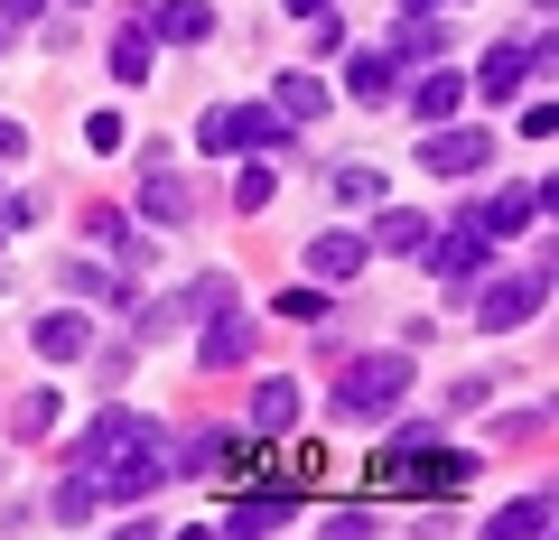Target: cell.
I'll return each instance as SVG.
<instances>
[{"mask_svg": "<svg viewBox=\"0 0 559 540\" xmlns=\"http://www.w3.org/2000/svg\"><path fill=\"white\" fill-rule=\"evenodd\" d=\"M401 400H411V355H336V420H355V429H373V420H392Z\"/></svg>", "mask_w": 559, "mask_h": 540, "instance_id": "cell-1", "label": "cell"}, {"mask_svg": "<svg viewBox=\"0 0 559 540\" xmlns=\"http://www.w3.org/2000/svg\"><path fill=\"white\" fill-rule=\"evenodd\" d=\"M168 476H178V439H168V429H140V439L94 476V494H103V503H150Z\"/></svg>", "mask_w": 559, "mask_h": 540, "instance_id": "cell-2", "label": "cell"}, {"mask_svg": "<svg viewBox=\"0 0 559 540\" xmlns=\"http://www.w3.org/2000/svg\"><path fill=\"white\" fill-rule=\"evenodd\" d=\"M280 141H289V121H280L271 103H215V112L197 121V149H205V159H234V149H252V159H271Z\"/></svg>", "mask_w": 559, "mask_h": 540, "instance_id": "cell-3", "label": "cell"}, {"mask_svg": "<svg viewBox=\"0 0 559 540\" xmlns=\"http://www.w3.org/2000/svg\"><path fill=\"white\" fill-rule=\"evenodd\" d=\"M419 261H429V271H439L448 289H466V280L485 271V261H495V233H485V215H476V205H457L448 224H429V242H419Z\"/></svg>", "mask_w": 559, "mask_h": 540, "instance_id": "cell-4", "label": "cell"}, {"mask_svg": "<svg viewBox=\"0 0 559 540\" xmlns=\"http://www.w3.org/2000/svg\"><path fill=\"white\" fill-rule=\"evenodd\" d=\"M540 299H550V252L522 261V271H503V280H485V289H476V326H485V336H503V326H532Z\"/></svg>", "mask_w": 559, "mask_h": 540, "instance_id": "cell-5", "label": "cell"}, {"mask_svg": "<svg viewBox=\"0 0 559 540\" xmlns=\"http://www.w3.org/2000/svg\"><path fill=\"white\" fill-rule=\"evenodd\" d=\"M495 168V121H476V131H429L419 141V178H485Z\"/></svg>", "mask_w": 559, "mask_h": 540, "instance_id": "cell-6", "label": "cell"}, {"mask_svg": "<svg viewBox=\"0 0 559 540\" xmlns=\"http://www.w3.org/2000/svg\"><path fill=\"white\" fill-rule=\"evenodd\" d=\"M299 410H308L299 382H289V373H261L252 400H242V429H252V439H289V429H299Z\"/></svg>", "mask_w": 559, "mask_h": 540, "instance_id": "cell-7", "label": "cell"}, {"mask_svg": "<svg viewBox=\"0 0 559 540\" xmlns=\"http://www.w3.org/2000/svg\"><path fill=\"white\" fill-rule=\"evenodd\" d=\"M308 280H326V289H345V280H355V271H364V261H373V242H364V233H345V224H326V233L318 242H308Z\"/></svg>", "mask_w": 559, "mask_h": 540, "instance_id": "cell-8", "label": "cell"}, {"mask_svg": "<svg viewBox=\"0 0 559 540\" xmlns=\"http://www.w3.org/2000/svg\"><path fill=\"white\" fill-rule=\"evenodd\" d=\"M140 429H150V420H140V410H103V420H94V429H84V439H75V457H66V466H75V476H103V466H112L121 447L140 439Z\"/></svg>", "mask_w": 559, "mask_h": 540, "instance_id": "cell-9", "label": "cell"}, {"mask_svg": "<svg viewBox=\"0 0 559 540\" xmlns=\"http://www.w3.org/2000/svg\"><path fill=\"white\" fill-rule=\"evenodd\" d=\"M140 28H150V47H205L215 38V0H159Z\"/></svg>", "mask_w": 559, "mask_h": 540, "instance_id": "cell-10", "label": "cell"}, {"mask_svg": "<svg viewBox=\"0 0 559 540\" xmlns=\"http://www.w3.org/2000/svg\"><path fill=\"white\" fill-rule=\"evenodd\" d=\"M457 103H466V75H448V65H411V121H419V131L457 121Z\"/></svg>", "mask_w": 559, "mask_h": 540, "instance_id": "cell-11", "label": "cell"}, {"mask_svg": "<svg viewBox=\"0 0 559 540\" xmlns=\"http://www.w3.org/2000/svg\"><path fill=\"white\" fill-rule=\"evenodd\" d=\"M252 345H261V326L224 308V317H205V345H197V363H205V373H242V363H252Z\"/></svg>", "mask_w": 559, "mask_h": 540, "instance_id": "cell-12", "label": "cell"}, {"mask_svg": "<svg viewBox=\"0 0 559 540\" xmlns=\"http://www.w3.org/2000/svg\"><path fill=\"white\" fill-rule=\"evenodd\" d=\"M271 112L289 121V131H299V121H318V112H326V75H318V65H289V75H271Z\"/></svg>", "mask_w": 559, "mask_h": 540, "instance_id": "cell-13", "label": "cell"}, {"mask_svg": "<svg viewBox=\"0 0 559 540\" xmlns=\"http://www.w3.org/2000/svg\"><path fill=\"white\" fill-rule=\"evenodd\" d=\"M522 75H532V65H522V38H495L466 94H476V103H513V94H522Z\"/></svg>", "mask_w": 559, "mask_h": 540, "instance_id": "cell-14", "label": "cell"}, {"mask_svg": "<svg viewBox=\"0 0 559 540\" xmlns=\"http://www.w3.org/2000/svg\"><path fill=\"white\" fill-rule=\"evenodd\" d=\"M289 521H299V494H289V484H271V494H242L234 513H224V531H289Z\"/></svg>", "mask_w": 559, "mask_h": 540, "instance_id": "cell-15", "label": "cell"}, {"mask_svg": "<svg viewBox=\"0 0 559 540\" xmlns=\"http://www.w3.org/2000/svg\"><path fill=\"white\" fill-rule=\"evenodd\" d=\"M345 94H355V103H392L401 94V65L382 57V47H345Z\"/></svg>", "mask_w": 559, "mask_h": 540, "instance_id": "cell-16", "label": "cell"}, {"mask_svg": "<svg viewBox=\"0 0 559 540\" xmlns=\"http://www.w3.org/2000/svg\"><path fill=\"white\" fill-rule=\"evenodd\" d=\"M38 355H47V363L94 355V317H84V308H47V317H38Z\"/></svg>", "mask_w": 559, "mask_h": 540, "instance_id": "cell-17", "label": "cell"}, {"mask_svg": "<svg viewBox=\"0 0 559 540\" xmlns=\"http://www.w3.org/2000/svg\"><path fill=\"white\" fill-rule=\"evenodd\" d=\"M476 215H485V233H495V242H522V233H532V215H540V196H532V187H495Z\"/></svg>", "mask_w": 559, "mask_h": 540, "instance_id": "cell-18", "label": "cell"}, {"mask_svg": "<svg viewBox=\"0 0 559 540\" xmlns=\"http://www.w3.org/2000/svg\"><path fill=\"white\" fill-rule=\"evenodd\" d=\"M364 242H373V252H401V261H419V242H429V215H419V205H382Z\"/></svg>", "mask_w": 559, "mask_h": 540, "instance_id": "cell-19", "label": "cell"}, {"mask_svg": "<svg viewBox=\"0 0 559 540\" xmlns=\"http://www.w3.org/2000/svg\"><path fill=\"white\" fill-rule=\"evenodd\" d=\"M66 289L75 299H103V308H131V261H112V271L103 261H66Z\"/></svg>", "mask_w": 559, "mask_h": 540, "instance_id": "cell-20", "label": "cell"}, {"mask_svg": "<svg viewBox=\"0 0 559 540\" xmlns=\"http://www.w3.org/2000/svg\"><path fill=\"white\" fill-rule=\"evenodd\" d=\"M382 57H392L401 75H411V65H439V57H448V28H429V10H419V20L392 28V47H382Z\"/></svg>", "mask_w": 559, "mask_h": 540, "instance_id": "cell-21", "label": "cell"}, {"mask_svg": "<svg viewBox=\"0 0 559 540\" xmlns=\"http://www.w3.org/2000/svg\"><path fill=\"white\" fill-rule=\"evenodd\" d=\"M234 457H242L234 429H197V439H178V476H224Z\"/></svg>", "mask_w": 559, "mask_h": 540, "instance_id": "cell-22", "label": "cell"}, {"mask_svg": "<svg viewBox=\"0 0 559 540\" xmlns=\"http://www.w3.org/2000/svg\"><path fill=\"white\" fill-rule=\"evenodd\" d=\"M140 215L178 233V224H197V187H187V178H150V187H140Z\"/></svg>", "mask_w": 559, "mask_h": 540, "instance_id": "cell-23", "label": "cell"}, {"mask_svg": "<svg viewBox=\"0 0 559 540\" xmlns=\"http://www.w3.org/2000/svg\"><path fill=\"white\" fill-rule=\"evenodd\" d=\"M550 521H559V503H550V494H522V503H503V513H485V531L532 540V531H550Z\"/></svg>", "mask_w": 559, "mask_h": 540, "instance_id": "cell-24", "label": "cell"}, {"mask_svg": "<svg viewBox=\"0 0 559 540\" xmlns=\"http://www.w3.org/2000/svg\"><path fill=\"white\" fill-rule=\"evenodd\" d=\"M10 439H28V447H38V439H57V392H47V382L10 400Z\"/></svg>", "mask_w": 559, "mask_h": 540, "instance_id": "cell-25", "label": "cell"}, {"mask_svg": "<svg viewBox=\"0 0 559 540\" xmlns=\"http://www.w3.org/2000/svg\"><path fill=\"white\" fill-rule=\"evenodd\" d=\"M131 317H140V326H131L140 345H168V336H187V299H178V289H168V299H140Z\"/></svg>", "mask_w": 559, "mask_h": 540, "instance_id": "cell-26", "label": "cell"}, {"mask_svg": "<svg viewBox=\"0 0 559 540\" xmlns=\"http://www.w3.org/2000/svg\"><path fill=\"white\" fill-rule=\"evenodd\" d=\"M178 299H187V326H205V317H224V308H234V280H224V271H197Z\"/></svg>", "mask_w": 559, "mask_h": 540, "instance_id": "cell-27", "label": "cell"}, {"mask_svg": "<svg viewBox=\"0 0 559 540\" xmlns=\"http://www.w3.org/2000/svg\"><path fill=\"white\" fill-rule=\"evenodd\" d=\"M103 57H112V84H140V75H150V28H112V47H103Z\"/></svg>", "mask_w": 559, "mask_h": 540, "instance_id": "cell-28", "label": "cell"}, {"mask_svg": "<svg viewBox=\"0 0 559 540\" xmlns=\"http://www.w3.org/2000/svg\"><path fill=\"white\" fill-rule=\"evenodd\" d=\"M47 513H57V521H94V513H103L94 476H75V466H66V476H57V494H47Z\"/></svg>", "mask_w": 559, "mask_h": 540, "instance_id": "cell-29", "label": "cell"}, {"mask_svg": "<svg viewBox=\"0 0 559 540\" xmlns=\"http://www.w3.org/2000/svg\"><path fill=\"white\" fill-rule=\"evenodd\" d=\"M326 196H336V205H373V196H382V168H364V159L326 168Z\"/></svg>", "mask_w": 559, "mask_h": 540, "instance_id": "cell-30", "label": "cell"}, {"mask_svg": "<svg viewBox=\"0 0 559 540\" xmlns=\"http://www.w3.org/2000/svg\"><path fill=\"white\" fill-rule=\"evenodd\" d=\"M271 196H280L271 159H252V168H242V178H234V205H242V215H261V205H271Z\"/></svg>", "mask_w": 559, "mask_h": 540, "instance_id": "cell-31", "label": "cell"}, {"mask_svg": "<svg viewBox=\"0 0 559 540\" xmlns=\"http://www.w3.org/2000/svg\"><path fill=\"white\" fill-rule=\"evenodd\" d=\"M38 215H47V196H28V187H20V196H0V233H28Z\"/></svg>", "mask_w": 559, "mask_h": 540, "instance_id": "cell-32", "label": "cell"}, {"mask_svg": "<svg viewBox=\"0 0 559 540\" xmlns=\"http://www.w3.org/2000/svg\"><path fill=\"white\" fill-rule=\"evenodd\" d=\"M495 400V373H466V382H448V410H485Z\"/></svg>", "mask_w": 559, "mask_h": 540, "instance_id": "cell-33", "label": "cell"}, {"mask_svg": "<svg viewBox=\"0 0 559 540\" xmlns=\"http://www.w3.org/2000/svg\"><path fill=\"white\" fill-rule=\"evenodd\" d=\"M280 317H299V326H318V317H326V289H289V299H280Z\"/></svg>", "mask_w": 559, "mask_h": 540, "instance_id": "cell-34", "label": "cell"}, {"mask_svg": "<svg viewBox=\"0 0 559 540\" xmlns=\"http://www.w3.org/2000/svg\"><path fill=\"white\" fill-rule=\"evenodd\" d=\"M326 531H345V540H364V531H373V513H364V503H336V513H326Z\"/></svg>", "mask_w": 559, "mask_h": 540, "instance_id": "cell-35", "label": "cell"}, {"mask_svg": "<svg viewBox=\"0 0 559 540\" xmlns=\"http://www.w3.org/2000/svg\"><path fill=\"white\" fill-rule=\"evenodd\" d=\"M28 159V131H20V121H0V168H20Z\"/></svg>", "mask_w": 559, "mask_h": 540, "instance_id": "cell-36", "label": "cell"}, {"mask_svg": "<svg viewBox=\"0 0 559 540\" xmlns=\"http://www.w3.org/2000/svg\"><path fill=\"white\" fill-rule=\"evenodd\" d=\"M38 10H47V0H0V28H28Z\"/></svg>", "mask_w": 559, "mask_h": 540, "instance_id": "cell-37", "label": "cell"}, {"mask_svg": "<svg viewBox=\"0 0 559 540\" xmlns=\"http://www.w3.org/2000/svg\"><path fill=\"white\" fill-rule=\"evenodd\" d=\"M318 10H336V0H289V20H318Z\"/></svg>", "mask_w": 559, "mask_h": 540, "instance_id": "cell-38", "label": "cell"}, {"mask_svg": "<svg viewBox=\"0 0 559 540\" xmlns=\"http://www.w3.org/2000/svg\"><path fill=\"white\" fill-rule=\"evenodd\" d=\"M66 10H84V0H66Z\"/></svg>", "mask_w": 559, "mask_h": 540, "instance_id": "cell-39", "label": "cell"}, {"mask_svg": "<svg viewBox=\"0 0 559 540\" xmlns=\"http://www.w3.org/2000/svg\"><path fill=\"white\" fill-rule=\"evenodd\" d=\"M0 47H10V28H0Z\"/></svg>", "mask_w": 559, "mask_h": 540, "instance_id": "cell-40", "label": "cell"}]
</instances>
